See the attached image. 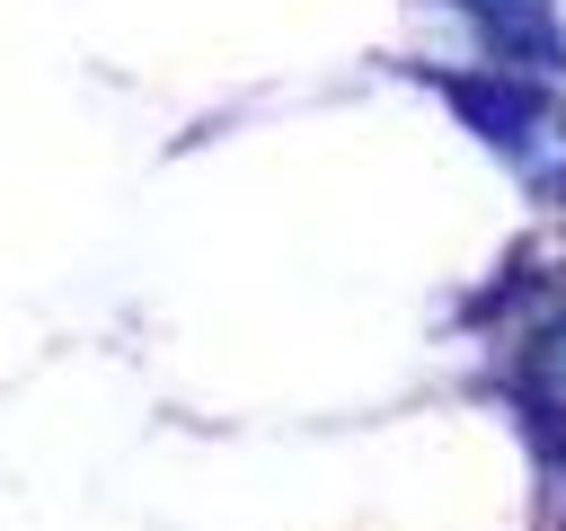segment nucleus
<instances>
[{
	"mask_svg": "<svg viewBox=\"0 0 566 531\" xmlns=\"http://www.w3.org/2000/svg\"><path fill=\"white\" fill-rule=\"evenodd\" d=\"M478 18H486V27H504L513 44H539V27H548V0H478Z\"/></svg>",
	"mask_w": 566,
	"mask_h": 531,
	"instance_id": "1",
	"label": "nucleus"
},
{
	"mask_svg": "<svg viewBox=\"0 0 566 531\" xmlns=\"http://www.w3.org/2000/svg\"><path fill=\"white\" fill-rule=\"evenodd\" d=\"M539 389H548V398H566V327L539 345Z\"/></svg>",
	"mask_w": 566,
	"mask_h": 531,
	"instance_id": "2",
	"label": "nucleus"
}]
</instances>
